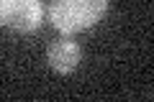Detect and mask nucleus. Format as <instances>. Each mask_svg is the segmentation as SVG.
Returning a JSON list of instances; mask_svg holds the SVG:
<instances>
[{"label":"nucleus","mask_w":154,"mask_h":102,"mask_svg":"<svg viewBox=\"0 0 154 102\" xmlns=\"http://www.w3.org/2000/svg\"><path fill=\"white\" fill-rule=\"evenodd\" d=\"M108 10V0H51L49 21L62 33H80L95 26Z\"/></svg>","instance_id":"obj_1"},{"label":"nucleus","mask_w":154,"mask_h":102,"mask_svg":"<svg viewBox=\"0 0 154 102\" xmlns=\"http://www.w3.org/2000/svg\"><path fill=\"white\" fill-rule=\"evenodd\" d=\"M41 0H0V26L18 33H31L41 26Z\"/></svg>","instance_id":"obj_2"},{"label":"nucleus","mask_w":154,"mask_h":102,"mask_svg":"<svg viewBox=\"0 0 154 102\" xmlns=\"http://www.w3.org/2000/svg\"><path fill=\"white\" fill-rule=\"evenodd\" d=\"M80 56H82L80 46H77L75 41H69V38H59V41H54L49 46V51H46V59H49L51 69L59 71V74H69V71H75L77 64H80Z\"/></svg>","instance_id":"obj_3"}]
</instances>
